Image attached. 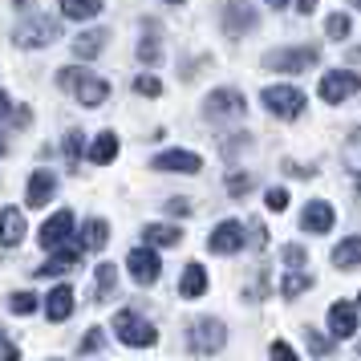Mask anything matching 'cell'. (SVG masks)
Segmentation results:
<instances>
[{"label":"cell","mask_w":361,"mask_h":361,"mask_svg":"<svg viewBox=\"0 0 361 361\" xmlns=\"http://www.w3.org/2000/svg\"><path fill=\"white\" fill-rule=\"evenodd\" d=\"M57 85H61V90H73L78 102L90 106V110L110 98V85L102 82V78H94V73H85V69H61V73H57Z\"/></svg>","instance_id":"cell-1"},{"label":"cell","mask_w":361,"mask_h":361,"mask_svg":"<svg viewBox=\"0 0 361 361\" xmlns=\"http://www.w3.org/2000/svg\"><path fill=\"white\" fill-rule=\"evenodd\" d=\"M260 102L268 106V114L284 118V122L305 114V90H296V85H268L260 94Z\"/></svg>","instance_id":"cell-2"},{"label":"cell","mask_w":361,"mask_h":361,"mask_svg":"<svg viewBox=\"0 0 361 361\" xmlns=\"http://www.w3.org/2000/svg\"><path fill=\"white\" fill-rule=\"evenodd\" d=\"M114 333H118L122 345H138V349H147V345L159 341V329L150 325V321H142V317L130 312V309L114 312Z\"/></svg>","instance_id":"cell-3"},{"label":"cell","mask_w":361,"mask_h":361,"mask_svg":"<svg viewBox=\"0 0 361 361\" xmlns=\"http://www.w3.org/2000/svg\"><path fill=\"white\" fill-rule=\"evenodd\" d=\"M224 345H228V329H224V321L203 317V321H195V325H191V337H187V349H191V353L212 357V353H219Z\"/></svg>","instance_id":"cell-4"},{"label":"cell","mask_w":361,"mask_h":361,"mask_svg":"<svg viewBox=\"0 0 361 361\" xmlns=\"http://www.w3.org/2000/svg\"><path fill=\"white\" fill-rule=\"evenodd\" d=\"M317 61H321V53L312 49V45H305V49H272L264 57V66L272 69V73H305Z\"/></svg>","instance_id":"cell-5"},{"label":"cell","mask_w":361,"mask_h":361,"mask_svg":"<svg viewBox=\"0 0 361 361\" xmlns=\"http://www.w3.org/2000/svg\"><path fill=\"white\" fill-rule=\"evenodd\" d=\"M244 94L240 90H212L207 102H203V114L212 118V122H235V118H244Z\"/></svg>","instance_id":"cell-6"},{"label":"cell","mask_w":361,"mask_h":361,"mask_svg":"<svg viewBox=\"0 0 361 361\" xmlns=\"http://www.w3.org/2000/svg\"><path fill=\"white\" fill-rule=\"evenodd\" d=\"M57 33H61V25H57L53 17H29L25 25H17V45H33V49H41V45H53Z\"/></svg>","instance_id":"cell-7"},{"label":"cell","mask_w":361,"mask_h":361,"mask_svg":"<svg viewBox=\"0 0 361 361\" xmlns=\"http://www.w3.org/2000/svg\"><path fill=\"white\" fill-rule=\"evenodd\" d=\"M244 244H247V235H244V224L240 219H224L212 231V240H207V247H212L215 256H231V252H240Z\"/></svg>","instance_id":"cell-8"},{"label":"cell","mask_w":361,"mask_h":361,"mask_svg":"<svg viewBox=\"0 0 361 361\" xmlns=\"http://www.w3.org/2000/svg\"><path fill=\"white\" fill-rule=\"evenodd\" d=\"M256 20H260V13L247 4V0H231L228 8H224V33L228 37H244L256 29Z\"/></svg>","instance_id":"cell-9"},{"label":"cell","mask_w":361,"mask_h":361,"mask_svg":"<svg viewBox=\"0 0 361 361\" xmlns=\"http://www.w3.org/2000/svg\"><path fill=\"white\" fill-rule=\"evenodd\" d=\"M357 90H361V73H325V78H321V98H325L329 106L353 98Z\"/></svg>","instance_id":"cell-10"},{"label":"cell","mask_w":361,"mask_h":361,"mask_svg":"<svg viewBox=\"0 0 361 361\" xmlns=\"http://www.w3.org/2000/svg\"><path fill=\"white\" fill-rule=\"evenodd\" d=\"M154 171H166V175H195V171H203V159H199L195 150H163V154L154 159Z\"/></svg>","instance_id":"cell-11"},{"label":"cell","mask_w":361,"mask_h":361,"mask_svg":"<svg viewBox=\"0 0 361 361\" xmlns=\"http://www.w3.org/2000/svg\"><path fill=\"white\" fill-rule=\"evenodd\" d=\"M126 268H130V276L138 284H154V280L163 276V264H159V256L150 247H134L130 256H126Z\"/></svg>","instance_id":"cell-12"},{"label":"cell","mask_w":361,"mask_h":361,"mask_svg":"<svg viewBox=\"0 0 361 361\" xmlns=\"http://www.w3.org/2000/svg\"><path fill=\"white\" fill-rule=\"evenodd\" d=\"M333 219H337L333 203L312 199V203H305V212H300V228L309 231V235H321V231H333Z\"/></svg>","instance_id":"cell-13"},{"label":"cell","mask_w":361,"mask_h":361,"mask_svg":"<svg viewBox=\"0 0 361 361\" xmlns=\"http://www.w3.org/2000/svg\"><path fill=\"white\" fill-rule=\"evenodd\" d=\"M73 235V212H57L49 215L45 224H41V231H37V240H41V247H61Z\"/></svg>","instance_id":"cell-14"},{"label":"cell","mask_w":361,"mask_h":361,"mask_svg":"<svg viewBox=\"0 0 361 361\" xmlns=\"http://www.w3.org/2000/svg\"><path fill=\"white\" fill-rule=\"evenodd\" d=\"M53 191H57V175H53V171H33V175H29V187H25L29 212L45 207V203L53 199Z\"/></svg>","instance_id":"cell-15"},{"label":"cell","mask_w":361,"mask_h":361,"mask_svg":"<svg viewBox=\"0 0 361 361\" xmlns=\"http://www.w3.org/2000/svg\"><path fill=\"white\" fill-rule=\"evenodd\" d=\"M73 305H78V300H73V288H69V284H57V288L45 296V317H49L53 325H61V321L73 317Z\"/></svg>","instance_id":"cell-16"},{"label":"cell","mask_w":361,"mask_h":361,"mask_svg":"<svg viewBox=\"0 0 361 361\" xmlns=\"http://www.w3.org/2000/svg\"><path fill=\"white\" fill-rule=\"evenodd\" d=\"M25 235H29L25 215H20L17 207H0V244H4V247H17Z\"/></svg>","instance_id":"cell-17"},{"label":"cell","mask_w":361,"mask_h":361,"mask_svg":"<svg viewBox=\"0 0 361 361\" xmlns=\"http://www.w3.org/2000/svg\"><path fill=\"white\" fill-rule=\"evenodd\" d=\"M329 329H333V337H353V333H357V305L337 300V305L329 309Z\"/></svg>","instance_id":"cell-18"},{"label":"cell","mask_w":361,"mask_h":361,"mask_svg":"<svg viewBox=\"0 0 361 361\" xmlns=\"http://www.w3.org/2000/svg\"><path fill=\"white\" fill-rule=\"evenodd\" d=\"M78 260H82V252L61 244V247H53V256L37 268V276H61V272H73V268H78Z\"/></svg>","instance_id":"cell-19"},{"label":"cell","mask_w":361,"mask_h":361,"mask_svg":"<svg viewBox=\"0 0 361 361\" xmlns=\"http://www.w3.org/2000/svg\"><path fill=\"white\" fill-rule=\"evenodd\" d=\"M357 264H361V235H345L341 244L333 247V268L349 272V268H357Z\"/></svg>","instance_id":"cell-20"},{"label":"cell","mask_w":361,"mask_h":361,"mask_svg":"<svg viewBox=\"0 0 361 361\" xmlns=\"http://www.w3.org/2000/svg\"><path fill=\"white\" fill-rule=\"evenodd\" d=\"M106 244H110V224H106V219H85L82 224V247L102 252Z\"/></svg>","instance_id":"cell-21"},{"label":"cell","mask_w":361,"mask_h":361,"mask_svg":"<svg viewBox=\"0 0 361 361\" xmlns=\"http://www.w3.org/2000/svg\"><path fill=\"white\" fill-rule=\"evenodd\" d=\"M142 235H147V244H154V247H175L183 240V231L175 228V224H147Z\"/></svg>","instance_id":"cell-22"},{"label":"cell","mask_w":361,"mask_h":361,"mask_svg":"<svg viewBox=\"0 0 361 361\" xmlns=\"http://www.w3.org/2000/svg\"><path fill=\"white\" fill-rule=\"evenodd\" d=\"M179 293L183 296H203L207 293V272H203V264H187V268H183Z\"/></svg>","instance_id":"cell-23"},{"label":"cell","mask_w":361,"mask_h":361,"mask_svg":"<svg viewBox=\"0 0 361 361\" xmlns=\"http://www.w3.org/2000/svg\"><path fill=\"white\" fill-rule=\"evenodd\" d=\"M118 159V134H98L94 138V147H90V163H98V166H106V163H114Z\"/></svg>","instance_id":"cell-24"},{"label":"cell","mask_w":361,"mask_h":361,"mask_svg":"<svg viewBox=\"0 0 361 361\" xmlns=\"http://www.w3.org/2000/svg\"><path fill=\"white\" fill-rule=\"evenodd\" d=\"M57 8H61V17H69V20H94L102 13V0H61Z\"/></svg>","instance_id":"cell-25"},{"label":"cell","mask_w":361,"mask_h":361,"mask_svg":"<svg viewBox=\"0 0 361 361\" xmlns=\"http://www.w3.org/2000/svg\"><path fill=\"white\" fill-rule=\"evenodd\" d=\"M102 49H106V33H102V29H94V33H82V37H73V57H82V61L98 57Z\"/></svg>","instance_id":"cell-26"},{"label":"cell","mask_w":361,"mask_h":361,"mask_svg":"<svg viewBox=\"0 0 361 361\" xmlns=\"http://www.w3.org/2000/svg\"><path fill=\"white\" fill-rule=\"evenodd\" d=\"M341 159H345V171H349V175L357 179V195H361V130L349 134V142H345Z\"/></svg>","instance_id":"cell-27"},{"label":"cell","mask_w":361,"mask_h":361,"mask_svg":"<svg viewBox=\"0 0 361 361\" xmlns=\"http://www.w3.org/2000/svg\"><path fill=\"white\" fill-rule=\"evenodd\" d=\"M114 284H118V268L114 264H98V272H94V300H106L114 293Z\"/></svg>","instance_id":"cell-28"},{"label":"cell","mask_w":361,"mask_h":361,"mask_svg":"<svg viewBox=\"0 0 361 361\" xmlns=\"http://www.w3.org/2000/svg\"><path fill=\"white\" fill-rule=\"evenodd\" d=\"M309 284H312V276H309V272H296V268H293V272L284 276V284H280V293L288 296V300H296V296L305 293Z\"/></svg>","instance_id":"cell-29"},{"label":"cell","mask_w":361,"mask_h":361,"mask_svg":"<svg viewBox=\"0 0 361 361\" xmlns=\"http://www.w3.org/2000/svg\"><path fill=\"white\" fill-rule=\"evenodd\" d=\"M138 57H142L147 66H159V61H163V45H159V37H142V45H138Z\"/></svg>","instance_id":"cell-30"},{"label":"cell","mask_w":361,"mask_h":361,"mask_svg":"<svg viewBox=\"0 0 361 361\" xmlns=\"http://www.w3.org/2000/svg\"><path fill=\"white\" fill-rule=\"evenodd\" d=\"M8 309L17 312V317H29V312H37V296L33 293H13L8 296Z\"/></svg>","instance_id":"cell-31"},{"label":"cell","mask_w":361,"mask_h":361,"mask_svg":"<svg viewBox=\"0 0 361 361\" xmlns=\"http://www.w3.org/2000/svg\"><path fill=\"white\" fill-rule=\"evenodd\" d=\"M82 138H85L82 130H69L66 134V163L69 166H78V159H82Z\"/></svg>","instance_id":"cell-32"},{"label":"cell","mask_w":361,"mask_h":361,"mask_svg":"<svg viewBox=\"0 0 361 361\" xmlns=\"http://www.w3.org/2000/svg\"><path fill=\"white\" fill-rule=\"evenodd\" d=\"M228 191L231 195H247V191H252V175H247V171H231L228 175Z\"/></svg>","instance_id":"cell-33"},{"label":"cell","mask_w":361,"mask_h":361,"mask_svg":"<svg viewBox=\"0 0 361 361\" xmlns=\"http://www.w3.org/2000/svg\"><path fill=\"white\" fill-rule=\"evenodd\" d=\"M325 33H329V37H337V41H341V37H349V17L333 13V17L325 20Z\"/></svg>","instance_id":"cell-34"},{"label":"cell","mask_w":361,"mask_h":361,"mask_svg":"<svg viewBox=\"0 0 361 361\" xmlns=\"http://www.w3.org/2000/svg\"><path fill=\"white\" fill-rule=\"evenodd\" d=\"M305 333H309V349L317 353V357H325V353H333V341H325V337H321L317 329H305Z\"/></svg>","instance_id":"cell-35"},{"label":"cell","mask_w":361,"mask_h":361,"mask_svg":"<svg viewBox=\"0 0 361 361\" xmlns=\"http://www.w3.org/2000/svg\"><path fill=\"white\" fill-rule=\"evenodd\" d=\"M134 90H138V94H147V98H159V94H163V82H159V78H138Z\"/></svg>","instance_id":"cell-36"},{"label":"cell","mask_w":361,"mask_h":361,"mask_svg":"<svg viewBox=\"0 0 361 361\" xmlns=\"http://www.w3.org/2000/svg\"><path fill=\"white\" fill-rule=\"evenodd\" d=\"M78 353H102V329H90L85 341L78 345Z\"/></svg>","instance_id":"cell-37"},{"label":"cell","mask_w":361,"mask_h":361,"mask_svg":"<svg viewBox=\"0 0 361 361\" xmlns=\"http://www.w3.org/2000/svg\"><path fill=\"white\" fill-rule=\"evenodd\" d=\"M305 260H309V252H305L300 244H288V247H284V264H293V268H300Z\"/></svg>","instance_id":"cell-38"},{"label":"cell","mask_w":361,"mask_h":361,"mask_svg":"<svg viewBox=\"0 0 361 361\" xmlns=\"http://www.w3.org/2000/svg\"><path fill=\"white\" fill-rule=\"evenodd\" d=\"M284 207H288V191L272 187V191H268V212H284Z\"/></svg>","instance_id":"cell-39"},{"label":"cell","mask_w":361,"mask_h":361,"mask_svg":"<svg viewBox=\"0 0 361 361\" xmlns=\"http://www.w3.org/2000/svg\"><path fill=\"white\" fill-rule=\"evenodd\" d=\"M171 215H191V199H166L163 203Z\"/></svg>","instance_id":"cell-40"},{"label":"cell","mask_w":361,"mask_h":361,"mask_svg":"<svg viewBox=\"0 0 361 361\" xmlns=\"http://www.w3.org/2000/svg\"><path fill=\"white\" fill-rule=\"evenodd\" d=\"M20 357V349L13 341H4V333H0V361H17Z\"/></svg>","instance_id":"cell-41"},{"label":"cell","mask_w":361,"mask_h":361,"mask_svg":"<svg viewBox=\"0 0 361 361\" xmlns=\"http://www.w3.org/2000/svg\"><path fill=\"white\" fill-rule=\"evenodd\" d=\"M272 357H296V349L293 345H284V341H276L272 345Z\"/></svg>","instance_id":"cell-42"},{"label":"cell","mask_w":361,"mask_h":361,"mask_svg":"<svg viewBox=\"0 0 361 361\" xmlns=\"http://www.w3.org/2000/svg\"><path fill=\"white\" fill-rule=\"evenodd\" d=\"M264 235H268V231H264V224H252V244L264 247Z\"/></svg>","instance_id":"cell-43"},{"label":"cell","mask_w":361,"mask_h":361,"mask_svg":"<svg viewBox=\"0 0 361 361\" xmlns=\"http://www.w3.org/2000/svg\"><path fill=\"white\" fill-rule=\"evenodd\" d=\"M296 8H300V17H309L312 8H317V0H296Z\"/></svg>","instance_id":"cell-44"},{"label":"cell","mask_w":361,"mask_h":361,"mask_svg":"<svg viewBox=\"0 0 361 361\" xmlns=\"http://www.w3.org/2000/svg\"><path fill=\"white\" fill-rule=\"evenodd\" d=\"M8 110H13V102H8V94L0 90V118H8Z\"/></svg>","instance_id":"cell-45"},{"label":"cell","mask_w":361,"mask_h":361,"mask_svg":"<svg viewBox=\"0 0 361 361\" xmlns=\"http://www.w3.org/2000/svg\"><path fill=\"white\" fill-rule=\"evenodd\" d=\"M268 4H272V8H284V4H288V0H268Z\"/></svg>","instance_id":"cell-46"},{"label":"cell","mask_w":361,"mask_h":361,"mask_svg":"<svg viewBox=\"0 0 361 361\" xmlns=\"http://www.w3.org/2000/svg\"><path fill=\"white\" fill-rule=\"evenodd\" d=\"M4 150H8V142H4V134H0V154H4Z\"/></svg>","instance_id":"cell-47"},{"label":"cell","mask_w":361,"mask_h":361,"mask_svg":"<svg viewBox=\"0 0 361 361\" xmlns=\"http://www.w3.org/2000/svg\"><path fill=\"white\" fill-rule=\"evenodd\" d=\"M166 4H183V0H166Z\"/></svg>","instance_id":"cell-48"},{"label":"cell","mask_w":361,"mask_h":361,"mask_svg":"<svg viewBox=\"0 0 361 361\" xmlns=\"http://www.w3.org/2000/svg\"><path fill=\"white\" fill-rule=\"evenodd\" d=\"M353 4H357V8H361V0H353Z\"/></svg>","instance_id":"cell-49"},{"label":"cell","mask_w":361,"mask_h":361,"mask_svg":"<svg viewBox=\"0 0 361 361\" xmlns=\"http://www.w3.org/2000/svg\"><path fill=\"white\" fill-rule=\"evenodd\" d=\"M357 309H361V296H357Z\"/></svg>","instance_id":"cell-50"},{"label":"cell","mask_w":361,"mask_h":361,"mask_svg":"<svg viewBox=\"0 0 361 361\" xmlns=\"http://www.w3.org/2000/svg\"><path fill=\"white\" fill-rule=\"evenodd\" d=\"M357 353H361V341H357Z\"/></svg>","instance_id":"cell-51"},{"label":"cell","mask_w":361,"mask_h":361,"mask_svg":"<svg viewBox=\"0 0 361 361\" xmlns=\"http://www.w3.org/2000/svg\"><path fill=\"white\" fill-rule=\"evenodd\" d=\"M0 333H4V329H0Z\"/></svg>","instance_id":"cell-52"}]
</instances>
